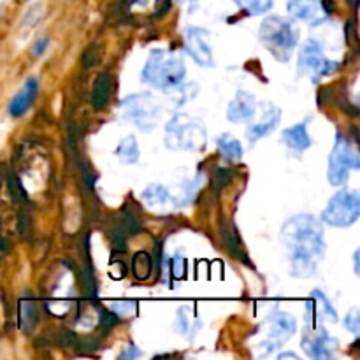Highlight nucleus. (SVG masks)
<instances>
[{
	"mask_svg": "<svg viewBox=\"0 0 360 360\" xmlns=\"http://www.w3.org/2000/svg\"><path fill=\"white\" fill-rule=\"evenodd\" d=\"M210 32L200 27H188L185 32V42L188 55L199 63L200 67H213V51L210 46Z\"/></svg>",
	"mask_w": 360,
	"mask_h": 360,
	"instance_id": "obj_12",
	"label": "nucleus"
},
{
	"mask_svg": "<svg viewBox=\"0 0 360 360\" xmlns=\"http://www.w3.org/2000/svg\"><path fill=\"white\" fill-rule=\"evenodd\" d=\"M20 316H21V327H23V329H30V327L34 326L35 319H37V311H35L34 304H32L30 301H21Z\"/></svg>",
	"mask_w": 360,
	"mask_h": 360,
	"instance_id": "obj_26",
	"label": "nucleus"
},
{
	"mask_svg": "<svg viewBox=\"0 0 360 360\" xmlns=\"http://www.w3.org/2000/svg\"><path fill=\"white\" fill-rule=\"evenodd\" d=\"M257 101L248 91H238L234 101L229 104L227 118L232 123H245L255 116Z\"/></svg>",
	"mask_w": 360,
	"mask_h": 360,
	"instance_id": "obj_14",
	"label": "nucleus"
},
{
	"mask_svg": "<svg viewBox=\"0 0 360 360\" xmlns=\"http://www.w3.org/2000/svg\"><path fill=\"white\" fill-rule=\"evenodd\" d=\"M360 217V195L357 190H340L330 197L320 220L330 227H350Z\"/></svg>",
	"mask_w": 360,
	"mask_h": 360,
	"instance_id": "obj_8",
	"label": "nucleus"
},
{
	"mask_svg": "<svg viewBox=\"0 0 360 360\" xmlns=\"http://www.w3.org/2000/svg\"><path fill=\"white\" fill-rule=\"evenodd\" d=\"M280 118H281V109L276 108V105H269V108L266 109L264 118L246 130V139H248L252 144H255L257 141L262 139V137H267L269 134H273L274 130L278 129V125H280Z\"/></svg>",
	"mask_w": 360,
	"mask_h": 360,
	"instance_id": "obj_15",
	"label": "nucleus"
},
{
	"mask_svg": "<svg viewBox=\"0 0 360 360\" xmlns=\"http://www.w3.org/2000/svg\"><path fill=\"white\" fill-rule=\"evenodd\" d=\"M295 330H297V322L290 313H273L264 320L262 326L253 334V338L257 340L252 347L255 350V355L257 357H269L294 336Z\"/></svg>",
	"mask_w": 360,
	"mask_h": 360,
	"instance_id": "obj_4",
	"label": "nucleus"
},
{
	"mask_svg": "<svg viewBox=\"0 0 360 360\" xmlns=\"http://www.w3.org/2000/svg\"><path fill=\"white\" fill-rule=\"evenodd\" d=\"M200 183H202V176H195V178L188 179V181L183 185V190L181 193H179V197H174L172 199V202L176 204V206H186V204H190L193 200V197L197 195V190L200 188Z\"/></svg>",
	"mask_w": 360,
	"mask_h": 360,
	"instance_id": "obj_23",
	"label": "nucleus"
},
{
	"mask_svg": "<svg viewBox=\"0 0 360 360\" xmlns=\"http://www.w3.org/2000/svg\"><path fill=\"white\" fill-rule=\"evenodd\" d=\"M354 266H355V274H357L359 276V252H355V255H354Z\"/></svg>",
	"mask_w": 360,
	"mask_h": 360,
	"instance_id": "obj_33",
	"label": "nucleus"
},
{
	"mask_svg": "<svg viewBox=\"0 0 360 360\" xmlns=\"http://www.w3.org/2000/svg\"><path fill=\"white\" fill-rule=\"evenodd\" d=\"M116 157L127 165H132L139 160V144H137L136 136H127L125 139L120 141L116 148Z\"/></svg>",
	"mask_w": 360,
	"mask_h": 360,
	"instance_id": "obj_21",
	"label": "nucleus"
},
{
	"mask_svg": "<svg viewBox=\"0 0 360 360\" xmlns=\"http://www.w3.org/2000/svg\"><path fill=\"white\" fill-rule=\"evenodd\" d=\"M185 74L186 67L181 55L165 51V49H153L148 56L141 77H143V83L150 84V86L158 88V90H169V88H174L183 83Z\"/></svg>",
	"mask_w": 360,
	"mask_h": 360,
	"instance_id": "obj_3",
	"label": "nucleus"
},
{
	"mask_svg": "<svg viewBox=\"0 0 360 360\" xmlns=\"http://www.w3.org/2000/svg\"><path fill=\"white\" fill-rule=\"evenodd\" d=\"M48 46H49V37H46V35L39 37L37 41L34 42V46H32V56H34V58L42 56L46 49H48Z\"/></svg>",
	"mask_w": 360,
	"mask_h": 360,
	"instance_id": "obj_30",
	"label": "nucleus"
},
{
	"mask_svg": "<svg viewBox=\"0 0 360 360\" xmlns=\"http://www.w3.org/2000/svg\"><path fill=\"white\" fill-rule=\"evenodd\" d=\"M111 308L116 311V316H127V315H130V313L136 311L137 304L132 301L130 302H112Z\"/></svg>",
	"mask_w": 360,
	"mask_h": 360,
	"instance_id": "obj_28",
	"label": "nucleus"
},
{
	"mask_svg": "<svg viewBox=\"0 0 360 360\" xmlns=\"http://www.w3.org/2000/svg\"><path fill=\"white\" fill-rule=\"evenodd\" d=\"M248 16H260L273 9L274 0H232Z\"/></svg>",
	"mask_w": 360,
	"mask_h": 360,
	"instance_id": "obj_22",
	"label": "nucleus"
},
{
	"mask_svg": "<svg viewBox=\"0 0 360 360\" xmlns=\"http://www.w3.org/2000/svg\"><path fill=\"white\" fill-rule=\"evenodd\" d=\"M122 116L143 132H150L158 125L162 116V104L151 94L129 95L120 104Z\"/></svg>",
	"mask_w": 360,
	"mask_h": 360,
	"instance_id": "obj_6",
	"label": "nucleus"
},
{
	"mask_svg": "<svg viewBox=\"0 0 360 360\" xmlns=\"http://www.w3.org/2000/svg\"><path fill=\"white\" fill-rule=\"evenodd\" d=\"M37 91H39V81L35 77H30L27 79V83L23 84L20 91L14 95V98L11 101L9 104V115L13 118H20L23 116L25 112L30 109V105L34 104L35 97H37Z\"/></svg>",
	"mask_w": 360,
	"mask_h": 360,
	"instance_id": "obj_17",
	"label": "nucleus"
},
{
	"mask_svg": "<svg viewBox=\"0 0 360 360\" xmlns=\"http://www.w3.org/2000/svg\"><path fill=\"white\" fill-rule=\"evenodd\" d=\"M139 355H141V352L137 350V348L134 347V345H130V350L127 352V354H123L122 359H134V357H139Z\"/></svg>",
	"mask_w": 360,
	"mask_h": 360,
	"instance_id": "obj_31",
	"label": "nucleus"
},
{
	"mask_svg": "<svg viewBox=\"0 0 360 360\" xmlns=\"http://www.w3.org/2000/svg\"><path fill=\"white\" fill-rule=\"evenodd\" d=\"M151 271V259L148 253L141 252L137 253L136 259H134V274H136L139 280H146L150 276Z\"/></svg>",
	"mask_w": 360,
	"mask_h": 360,
	"instance_id": "obj_25",
	"label": "nucleus"
},
{
	"mask_svg": "<svg viewBox=\"0 0 360 360\" xmlns=\"http://www.w3.org/2000/svg\"><path fill=\"white\" fill-rule=\"evenodd\" d=\"M338 69L336 62H330L323 55L322 44L315 39H308L299 53V74L309 76L313 81L320 79L323 76H329Z\"/></svg>",
	"mask_w": 360,
	"mask_h": 360,
	"instance_id": "obj_9",
	"label": "nucleus"
},
{
	"mask_svg": "<svg viewBox=\"0 0 360 360\" xmlns=\"http://www.w3.org/2000/svg\"><path fill=\"white\" fill-rule=\"evenodd\" d=\"M360 169V157L355 144L343 134H338L336 143L329 155L327 179L333 186H341L348 181L350 171Z\"/></svg>",
	"mask_w": 360,
	"mask_h": 360,
	"instance_id": "obj_7",
	"label": "nucleus"
},
{
	"mask_svg": "<svg viewBox=\"0 0 360 360\" xmlns=\"http://www.w3.org/2000/svg\"><path fill=\"white\" fill-rule=\"evenodd\" d=\"M218 148H220V153L224 155L227 160L231 162H239L243 158V146L234 136L231 134H221L217 139Z\"/></svg>",
	"mask_w": 360,
	"mask_h": 360,
	"instance_id": "obj_20",
	"label": "nucleus"
},
{
	"mask_svg": "<svg viewBox=\"0 0 360 360\" xmlns=\"http://www.w3.org/2000/svg\"><path fill=\"white\" fill-rule=\"evenodd\" d=\"M306 320L309 322V327H316L322 326L323 320L327 322H338V313L334 309L333 302L327 299V295L323 294L322 290H313L311 294V301L308 302L306 306Z\"/></svg>",
	"mask_w": 360,
	"mask_h": 360,
	"instance_id": "obj_13",
	"label": "nucleus"
},
{
	"mask_svg": "<svg viewBox=\"0 0 360 360\" xmlns=\"http://www.w3.org/2000/svg\"><path fill=\"white\" fill-rule=\"evenodd\" d=\"M176 327H178V330L183 336H188L190 333H195L192 309L186 308V306H181V308L178 309V315H176Z\"/></svg>",
	"mask_w": 360,
	"mask_h": 360,
	"instance_id": "obj_24",
	"label": "nucleus"
},
{
	"mask_svg": "<svg viewBox=\"0 0 360 360\" xmlns=\"http://www.w3.org/2000/svg\"><path fill=\"white\" fill-rule=\"evenodd\" d=\"M231 181V171L229 169H218L217 171V176L213 178V188L218 190V188H224L225 183Z\"/></svg>",
	"mask_w": 360,
	"mask_h": 360,
	"instance_id": "obj_29",
	"label": "nucleus"
},
{
	"mask_svg": "<svg viewBox=\"0 0 360 360\" xmlns=\"http://www.w3.org/2000/svg\"><path fill=\"white\" fill-rule=\"evenodd\" d=\"M287 11L292 18L309 25L323 23V20L333 13L329 0H288Z\"/></svg>",
	"mask_w": 360,
	"mask_h": 360,
	"instance_id": "obj_11",
	"label": "nucleus"
},
{
	"mask_svg": "<svg viewBox=\"0 0 360 360\" xmlns=\"http://www.w3.org/2000/svg\"><path fill=\"white\" fill-rule=\"evenodd\" d=\"M281 239L288 248L290 271L295 278H313L326 255L323 227L311 214H297L285 221Z\"/></svg>",
	"mask_w": 360,
	"mask_h": 360,
	"instance_id": "obj_1",
	"label": "nucleus"
},
{
	"mask_svg": "<svg viewBox=\"0 0 360 360\" xmlns=\"http://www.w3.org/2000/svg\"><path fill=\"white\" fill-rule=\"evenodd\" d=\"M308 125H309V118L302 120V122L297 123V125H292L283 130L281 141L287 144L288 150H292L294 153H304V151L311 146L313 141L308 134Z\"/></svg>",
	"mask_w": 360,
	"mask_h": 360,
	"instance_id": "obj_16",
	"label": "nucleus"
},
{
	"mask_svg": "<svg viewBox=\"0 0 360 360\" xmlns=\"http://www.w3.org/2000/svg\"><path fill=\"white\" fill-rule=\"evenodd\" d=\"M260 42L278 60L287 63L292 58L294 48L299 42V27L294 20L285 16H267L260 25Z\"/></svg>",
	"mask_w": 360,
	"mask_h": 360,
	"instance_id": "obj_2",
	"label": "nucleus"
},
{
	"mask_svg": "<svg viewBox=\"0 0 360 360\" xmlns=\"http://www.w3.org/2000/svg\"><path fill=\"white\" fill-rule=\"evenodd\" d=\"M343 326L347 327V329L350 330V333L359 334V330H360V311H359L357 308H354L350 313H348L347 316H345Z\"/></svg>",
	"mask_w": 360,
	"mask_h": 360,
	"instance_id": "obj_27",
	"label": "nucleus"
},
{
	"mask_svg": "<svg viewBox=\"0 0 360 360\" xmlns=\"http://www.w3.org/2000/svg\"><path fill=\"white\" fill-rule=\"evenodd\" d=\"M207 143V130L200 120L174 115L165 125V146L172 151H200Z\"/></svg>",
	"mask_w": 360,
	"mask_h": 360,
	"instance_id": "obj_5",
	"label": "nucleus"
},
{
	"mask_svg": "<svg viewBox=\"0 0 360 360\" xmlns=\"http://www.w3.org/2000/svg\"><path fill=\"white\" fill-rule=\"evenodd\" d=\"M178 4H195L197 0H176Z\"/></svg>",
	"mask_w": 360,
	"mask_h": 360,
	"instance_id": "obj_34",
	"label": "nucleus"
},
{
	"mask_svg": "<svg viewBox=\"0 0 360 360\" xmlns=\"http://www.w3.org/2000/svg\"><path fill=\"white\" fill-rule=\"evenodd\" d=\"M141 199H143L148 206H153V207L167 206L169 202H172L171 192H169L165 186L157 185V183L146 186V188H144V192L141 193Z\"/></svg>",
	"mask_w": 360,
	"mask_h": 360,
	"instance_id": "obj_19",
	"label": "nucleus"
},
{
	"mask_svg": "<svg viewBox=\"0 0 360 360\" xmlns=\"http://www.w3.org/2000/svg\"><path fill=\"white\" fill-rule=\"evenodd\" d=\"M111 91H112V76L111 72L104 70L101 76L97 77L95 81V86L94 91H91V104L97 111L105 108V104L109 102V97H111Z\"/></svg>",
	"mask_w": 360,
	"mask_h": 360,
	"instance_id": "obj_18",
	"label": "nucleus"
},
{
	"mask_svg": "<svg viewBox=\"0 0 360 360\" xmlns=\"http://www.w3.org/2000/svg\"><path fill=\"white\" fill-rule=\"evenodd\" d=\"M338 340L330 336L322 326L309 327L302 336V350L315 360L333 359L338 350Z\"/></svg>",
	"mask_w": 360,
	"mask_h": 360,
	"instance_id": "obj_10",
	"label": "nucleus"
},
{
	"mask_svg": "<svg viewBox=\"0 0 360 360\" xmlns=\"http://www.w3.org/2000/svg\"><path fill=\"white\" fill-rule=\"evenodd\" d=\"M278 359H280V360H283V359H295V360H299V355H295V354H292V352H288V354H281Z\"/></svg>",
	"mask_w": 360,
	"mask_h": 360,
	"instance_id": "obj_32",
	"label": "nucleus"
}]
</instances>
